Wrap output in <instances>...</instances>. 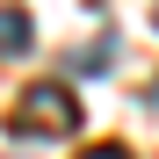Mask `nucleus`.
Instances as JSON below:
<instances>
[{
    "mask_svg": "<svg viewBox=\"0 0 159 159\" xmlns=\"http://www.w3.org/2000/svg\"><path fill=\"white\" fill-rule=\"evenodd\" d=\"M15 130H29V138H65V130H80V94L58 87V80H36V87L22 94V109H15Z\"/></svg>",
    "mask_w": 159,
    "mask_h": 159,
    "instance_id": "nucleus-1",
    "label": "nucleus"
},
{
    "mask_svg": "<svg viewBox=\"0 0 159 159\" xmlns=\"http://www.w3.org/2000/svg\"><path fill=\"white\" fill-rule=\"evenodd\" d=\"M0 29H7V36H0V51H7V58H22V51L36 43V29H29V15H22V0H7V15H0Z\"/></svg>",
    "mask_w": 159,
    "mask_h": 159,
    "instance_id": "nucleus-2",
    "label": "nucleus"
},
{
    "mask_svg": "<svg viewBox=\"0 0 159 159\" xmlns=\"http://www.w3.org/2000/svg\"><path fill=\"white\" fill-rule=\"evenodd\" d=\"M80 159H130V152H123V145H87Z\"/></svg>",
    "mask_w": 159,
    "mask_h": 159,
    "instance_id": "nucleus-3",
    "label": "nucleus"
}]
</instances>
